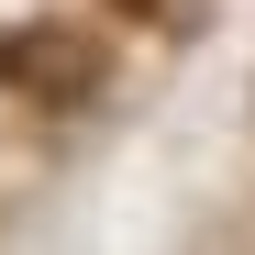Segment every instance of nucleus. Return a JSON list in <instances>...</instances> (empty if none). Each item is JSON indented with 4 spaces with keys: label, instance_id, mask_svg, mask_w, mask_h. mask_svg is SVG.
<instances>
[{
    "label": "nucleus",
    "instance_id": "nucleus-1",
    "mask_svg": "<svg viewBox=\"0 0 255 255\" xmlns=\"http://www.w3.org/2000/svg\"><path fill=\"white\" fill-rule=\"evenodd\" d=\"M0 89H22V100H89L100 89V45L78 22H11L0 33Z\"/></svg>",
    "mask_w": 255,
    "mask_h": 255
},
{
    "label": "nucleus",
    "instance_id": "nucleus-2",
    "mask_svg": "<svg viewBox=\"0 0 255 255\" xmlns=\"http://www.w3.org/2000/svg\"><path fill=\"white\" fill-rule=\"evenodd\" d=\"M133 11H178V0H133Z\"/></svg>",
    "mask_w": 255,
    "mask_h": 255
}]
</instances>
